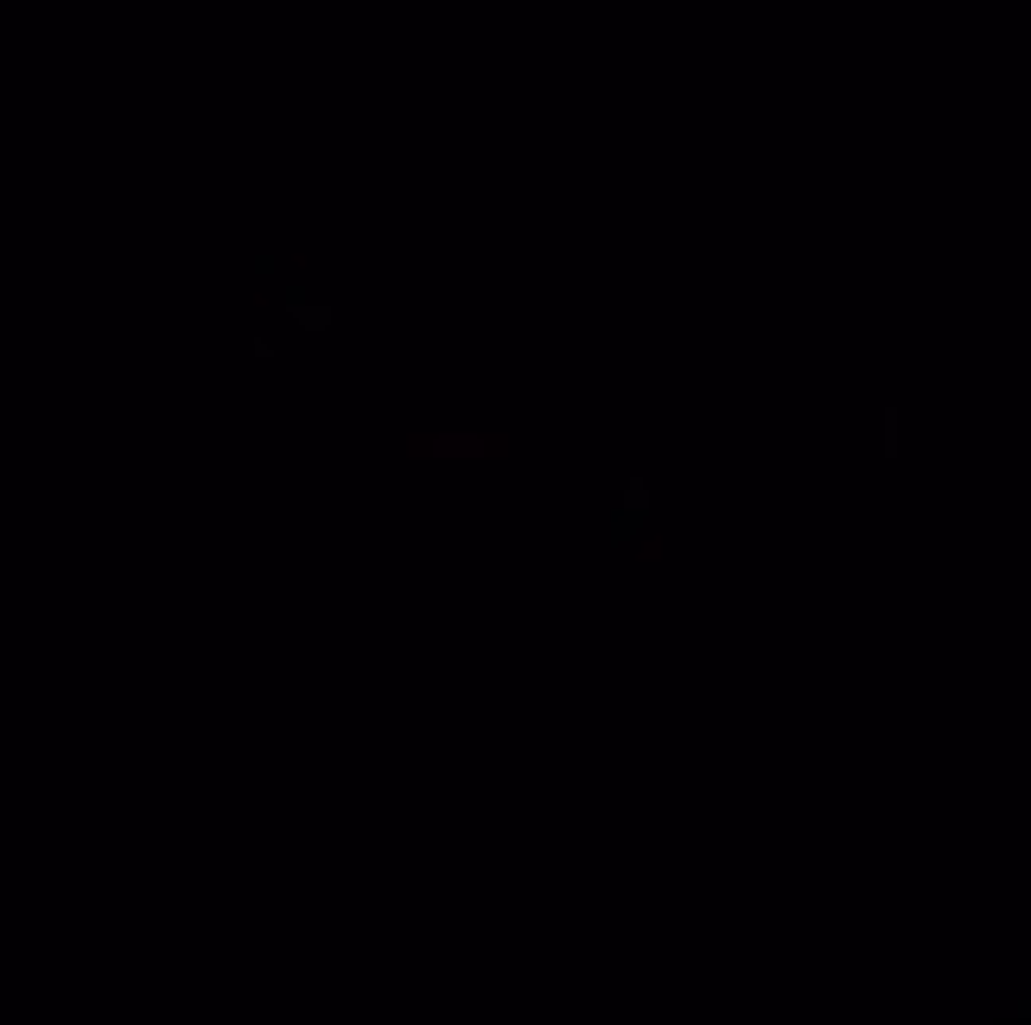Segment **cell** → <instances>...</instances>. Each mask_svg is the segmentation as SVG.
<instances>
[{
	"mask_svg": "<svg viewBox=\"0 0 1031 1025\" xmlns=\"http://www.w3.org/2000/svg\"><path fill=\"white\" fill-rule=\"evenodd\" d=\"M300 325L306 332H331V306L319 300V306H300Z\"/></svg>",
	"mask_w": 1031,
	"mask_h": 1025,
	"instance_id": "obj_2",
	"label": "cell"
},
{
	"mask_svg": "<svg viewBox=\"0 0 1031 1025\" xmlns=\"http://www.w3.org/2000/svg\"><path fill=\"white\" fill-rule=\"evenodd\" d=\"M408 459H427V465H510L516 440L503 427H440V433H408Z\"/></svg>",
	"mask_w": 1031,
	"mask_h": 1025,
	"instance_id": "obj_1",
	"label": "cell"
}]
</instances>
